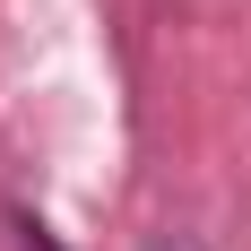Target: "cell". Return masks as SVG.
<instances>
[{
    "mask_svg": "<svg viewBox=\"0 0 251 251\" xmlns=\"http://www.w3.org/2000/svg\"><path fill=\"white\" fill-rule=\"evenodd\" d=\"M26 251H61V243H52V234L35 226V217H26Z\"/></svg>",
    "mask_w": 251,
    "mask_h": 251,
    "instance_id": "cell-1",
    "label": "cell"
},
{
    "mask_svg": "<svg viewBox=\"0 0 251 251\" xmlns=\"http://www.w3.org/2000/svg\"><path fill=\"white\" fill-rule=\"evenodd\" d=\"M156 251H191V243H156Z\"/></svg>",
    "mask_w": 251,
    "mask_h": 251,
    "instance_id": "cell-2",
    "label": "cell"
}]
</instances>
